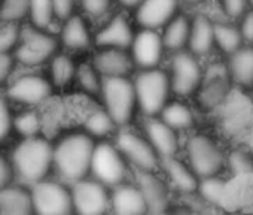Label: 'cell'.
Listing matches in <instances>:
<instances>
[{
    "instance_id": "ac0fdd59",
    "label": "cell",
    "mask_w": 253,
    "mask_h": 215,
    "mask_svg": "<svg viewBox=\"0 0 253 215\" xmlns=\"http://www.w3.org/2000/svg\"><path fill=\"white\" fill-rule=\"evenodd\" d=\"M182 0H143L133 11L134 23L140 29L163 30L179 12Z\"/></svg>"
},
{
    "instance_id": "ee69618b",
    "label": "cell",
    "mask_w": 253,
    "mask_h": 215,
    "mask_svg": "<svg viewBox=\"0 0 253 215\" xmlns=\"http://www.w3.org/2000/svg\"><path fill=\"white\" fill-rule=\"evenodd\" d=\"M244 45H253V8H249L247 12L237 21Z\"/></svg>"
},
{
    "instance_id": "816d5d0a",
    "label": "cell",
    "mask_w": 253,
    "mask_h": 215,
    "mask_svg": "<svg viewBox=\"0 0 253 215\" xmlns=\"http://www.w3.org/2000/svg\"><path fill=\"white\" fill-rule=\"evenodd\" d=\"M191 2H200V0H191Z\"/></svg>"
},
{
    "instance_id": "44dd1931",
    "label": "cell",
    "mask_w": 253,
    "mask_h": 215,
    "mask_svg": "<svg viewBox=\"0 0 253 215\" xmlns=\"http://www.w3.org/2000/svg\"><path fill=\"white\" fill-rule=\"evenodd\" d=\"M151 209L134 179L113 187L109 215H149Z\"/></svg>"
},
{
    "instance_id": "e0dca14e",
    "label": "cell",
    "mask_w": 253,
    "mask_h": 215,
    "mask_svg": "<svg viewBox=\"0 0 253 215\" xmlns=\"http://www.w3.org/2000/svg\"><path fill=\"white\" fill-rule=\"evenodd\" d=\"M134 182L145 196L148 206L152 212L170 211L173 205V197L176 196L169 185L167 179L160 170L152 172H137L134 173Z\"/></svg>"
},
{
    "instance_id": "ba28073f",
    "label": "cell",
    "mask_w": 253,
    "mask_h": 215,
    "mask_svg": "<svg viewBox=\"0 0 253 215\" xmlns=\"http://www.w3.org/2000/svg\"><path fill=\"white\" fill-rule=\"evenodd\" d=\"M167 72L170 76L173 96L185 100L195 97L206 76V69L200 57L188 50L171 54Z\"/></svg>"
},
{
    "instance_id": "b9f144b4",
    "label": "cell",
    "mask_w": 253,
    "mask_h": 215,
    "mask_svg": "<svg viewBox=\"0 0 253 215\" xmlns=\"http://www.w3.org/2000/svg\"><path fill=\"white\" fill-rule=\"evenodd\" d=\"M12 127H14V118L11 117L8 102L0 94V141L5 139L9 135Z\"/></svg>"
},
{
    "instance_id": "9c48e42d",
    "label": "cell",
    "mask_w": 253,
    "mask_h": 215,
    "mask_svg": "<svg viewBox=\"0 0 253 215\" xmlns=\"http://www.w3.org/2000/svg\"><path fill=\"white\" fill-rule=\"evenodd\" d=\"M60 39L48 30H41L35 26L27 27L21 33L18 47L14 51V57L24 66L36 67L52 60L58 54Z\"/></svg>"
},
{
    "instance_id": "f1b7e54d",
    "label": "cell",
    "mask_w": 253,
    "mask_h": 215,
    "mask_svg": "<svg viewBox=\"0 0 253 215\" xmlns=\"http://www.w3.org/2000/svg\"><path fill=\"white\" fill-rule=\"evenodd\" d=\"M0 215H36L32 191L21 187H6L0 191Z\"/></svg>"
},
{
    "instance_id": "7bdbcfd3",
    "label": "cell",
    "mask_w": 253,
    "mask_h": 215,
    "mask_svg": "<svg viewBox=\"0 0 253 215\" xmlns=\"http://www.w3.org/2000/svg\"><path fill=\"white\" fill-rule=\"evenodd\" d=\"M79 0H52L54 3V14L58 21H66L72 15H75L76 3Z\"/></svg>"
},
{
    "instance_id": "6da1fadb",
    "label": "cell",
    "mask_w": 253,
    "mask_h": 215,
    "mask_svg": "<svg viewBox=\"0 0 253 215\" xmlns=\"http://www.w3.org/2000/svg\"><path fill=\"white\" fill-rule=\"evenodd\" d=\"M95 139L84 130L66 133L54 145V169L69 185L89 176Z\"/></svg>"
},
{
    "instance_id": "277c9868",
    "label": "cell",
    "mask_w": 253,
    "mask_h": 215,
    "mask_svg": "<svg viewBox=\"0 0 253 215\" xmlns=\"http://www.w3.org/2000/svg\"><path fill=\"white\" fill-rule=\"evenodd\" d=\"M133 82L142 117H158L174 97L169 72L163 67L137 70Z\"/></svg>"
},
{
    "instance_id": "8d00e7d4",
    "label": "cell",
    "mask_w": 253,
    "mask_h": 215,
    "mask_svg": "<svg viewBox=\"0 0 253 215\" xmlns=\"http://www.w3.org/2000/svg\"><path fill=\"white\" fill-rule=\"evenodd\" d=\"M30 12V0H0V23H18Z\"/></svg>"
},
{
    "instance_id": "d6a6232c",
    "label": "cell",
    "mask_w": 253,
    "mask_h": 215,
    "mask_svg": "<svg viewBox=\"0 0 253 215\" xmlns=\"http://www.w3.org/2000/svg\"><path fill=\"white\" fill-rule=\"evenodd\" d=\"M225 187H226V178L223 175L203 178L200 179V185H198L195 197L203 205L220 208L223 194H225Z\"/></svg>"
},
{
    "instance_id": "603a6c76",
    "label": "cell",
    "mask_w": 253,
    "mask_h": 215,
    "mask_svg": "<svg viewBox=\"0 0 253 215\" xmlns=\"http://www.w3.org/2000/svg\"><path fill=\"white\" fill-rule=\"evenodd\" d=\"M81 126L85 133L97 141L112 139L119 129L103 105H97L94 102H91L84 109L81 115Z\"/></svg>"
},
{
    "instance_id": "f6af8a7d",
    "label": "cell",
    "mask_w": 253,
    "mask_h": 215,
    "mask_svg": "<svg viewBox=\"0 0 253 215\" xmlns=\"http://www.w3.org/2000/svg\"><path fill=\"white\" fill-rule=\"evenodd\" d=\"M15 64V57L12 54H0V87L6 84Z\"/></svg>"
},
{
    "instance_id": "7c38bea8",
    "label": "cell",
    "mask_w": 253,
    "mask_h": 215,
    "mask_svg": "<svg viewBox=\"0 0 253 215\" xmlns=\"http://www.w3.org/2000/svg\"><path fill=\"white\" fill-rule=\"evenodd\" d=\"M70 188L75 215H109L112 188L92 176L75 182Z\"/></svg>"
},
{
    "instance_id": "f546056e",
    "label": "cell",
    "mask_w": 253,
    "mask_h": 215,
    "mask_svg": "<svg viewBox=\"0 0 253 215\" xmlns=\"http://www.w3.org/2000/svg\"><path fill=\"white\" fill-rule=\"evenodd\" d=\"M214 42L216 50L225 57L238 51L244 45L238 23L229 18L214 20Z\"/></svg>"
},
{
    "instance_id": "2e32d148",
    "label": "cell",
    "mask_w": 253,
    "mask_h": 215,
    "mask_svg": "<svg viewBox=\"0 0 253 215\" xmlns=\"http://www.w3.org/2000/svg\"><path fill=\"white\" fill-rule=\"evenodd\" d=\"M136 30L131 20L122 12L107 17L104 24L94 35L95 48L130 50Z\"/></svg>"
},
{
    "instance_id": "83f0119b",
    "label": "cell",
    "mask_w": 253,
    "mask_h": 215,
    "mask_svg": "<svg viewBox=\"0 0 253 215\" xmlns=\"http://www.w3.org/2000/svg\"><path fill=\"white\" fill-rule=\"evenodd\" d=\"M191 23H192V17H189L188 14L179 12L161 30L164 47L169 53L174 54V53L188 50V42H189V35H191Z\"/></svg>"
},
{
    "instance_id": "d590c367",
    "label": "cell",
    "mask_w": 253,
    "mask_h": 215,
    "mask_svg": "<svg viewBox=\"0 0 253 215\" xmlns=\"http://www.w3.org/2000/svg\"><path fill=\"white\" fill-rule=\"evenodd\" d=\"M29 17L32 26L41 30H48L55 20L52 0H30Z\"/></svg>"
},
{
    "instance_id": "4316f807",
    "label": "cell",
    "mask_w": 253,
    "mask_h": 215,
    "mask_svg": "<svg viewBox=\"0 0 253 215\" xmlns=\"http://www.w3.org/2000/svg\"><path fill=\"white\" fill-rule=\"evenodd\" d=\"M158 117L180 135H189L197 127V112L185 99H171Z\"/></svg>"
},
{
    "instance_id": "7dc6e473",
    "label": "cell",
    "mask_w": 253,
    "mask_h": 215,
    "mask_svg": "<svg viewBox=\"0 0 253 215\" xmlns=\"http://www.w3.org/2000/svg\"><path fill=\"white\" fill-rule=\"evenodd\" d=\"M116 2L124 8V9H131V11H134L143 0H116Z\"/></svg>"
},
{
    "instance_id": "f907efd6",
    "label": "cell",
    "mask_w": 253,
    "mask_h": 215,
    "mask_svg": "<svg viewBox=\"0 0 253 215\" xmlns=\"http://www.w3.org/2000/svg\"><path fill=\"white\" fill-rule=\"evenodd\" d=\"M238 215H253V214H238Z\"/></svg>"
},
{
    "instance_id": "cb8c5ba5",
    "label": "cell",
    "mask_w": 253,
    "mask_h": 215,
    "mask_svg": "<svg viewBox=\"0 0 253 215\" xmlns=\"http://www.w3.org/2000/svg\"><path fill=\"white\" fill-rule=\"evenodd\" d=\"M216 50L214 42V20L207 14H195L191 23V35L188 51L197 57H207Z\"/></svg>"
},
{
    "instance_id": "30bf717a",
    "label": "cell",
    "mask_w": 253,
    "mask_h": 215,
    "mask_svg": "<svg viewBox=\"0 0 253 215\" xmlns=\"http://www.w3.org/2000/svg\"><path fill=\"white\" fill-rule=\"evenodd\" d=\"M30 191L36 215H75L72 188L69 184L42 179L33 184Z\"/></svg>"
},
{
    "instance_id": "8fae6325",
    "label": "cell",
    "mask_w": 253,
    "mask_h": 215,
    "mask_svg": "<svg viewBox=\"0 0 253 215\" xmlns=\"http://www.w3.org/2000/svg\"><path fill=\"white\" fill-rule=\"evenodd\" d=\"M232 81L229 78L226 63L223 66H213L206 69L204 81L195 94L198 109L203 112H216L225 105L232 94Z\"/></svg>"
},
{
    "instance_id": "4dcf8cb0",
    "label": "cell",
    "mask_w": 253,
    "mask_h": 215,
    "mask_svg": "<svg viewBox=\"0 0 253 215\" xmlns=\"http://www.w3.org/2000/svg\"><path fill=\"white\" fill-rule=\"evenodd\" d=\"M232 96V94H231ZM250 105H246L244 99H240V102L237 99L229 97L225 105L220 108L219 111H222V124L225 127V130L228 133L232 135H238L241 133L249 120L252 118V111H250Z\"/></svg>"
},
{
    "instance_id": "5bb4252c",
    "label": "cell",
    "mask_w": 253,
    "mask_h": 215,
    "mask_svg": "<svg viewBox=\"0 0 253 215\" xmlns=\"http://www.w3.org/2000/svg\"><path fill=\"white\" fill-rule=\"evenodd\" d=\"M160 172L167 179L169 185L171 187L176 196L185 199L195 197L201 178L189 166L185 157L174 156L169 159H161Z\"/></svg>"
},
{
    "instance_id": "681fc988",
    "label": "cell",
    "mask_w": 253,
    "mask_h": 215,
    "mask_svg": "<svg viewBox=\"0 0 253 215\" xmlns=\"http://www.w3.org/2000/svg\"><path fill=\"white\" fill-rule=\"evenodd\" d=\"M249 3H250V8H253V0H249Z\"/></svg>"
},
{
    "instance_id": "52a82bcc",
    "label": "cell",
    "mask_w": 253,
    "mask_h": 215,
    "mask_svg": "<svg viewBox=\"0 0 253 215\" xmlns=\"http://www.w3.org/2000/svg\"><path fill=\"white\" fill-rule=\"evenodd\" d=\"M112 139L134 173L160 170L161 157L140 129H133L131 126L121 127Z\"/></svg>"
},
{
    "instance_id": "d4e9b609",
    "label": "cell",
    "mask_w": 253,
    "mask_h": 215,
    "mask_svg": "<svg viewBox=\"0 0 253 215\" xmlns=\"http://www.w3.org/2000/svg\"><path fill=\"white\" fill-rule=\"evenodd\" d=\"M58 39L60 44L70 51H88L94 47V35L91 33L86 20L79 14L63 21Z\"/></svg>"
},
{
    "instance_id": "ab89813d",
    "label": "cell",
    "mask_w": 253,
    "mask_h": 215,
    "mask_svg": "<svg viewBox=\"0 0 253 215\" xmlns=\"http://www.w3.org/2000/svg\"><path fill=\"white\" fill-rule=\"evenodd\" d=\"M115 0H79L82 11L91 18H104L110 14Z\"/></svg>"
},
{
    "instance_id": "ffe728a7",
    "label": "cell",
    "mask_w": 253,
    "mask_h": 215,
    "mask_svg": "<svg viewBox=\"0 0 253 215\" xmlns=\"http://www.w3.org/2000/svg\"><path fill=\"white\" fill-rule=\"evenodd\" d=\"M91 63L103 78H131L136 64L128 50L97 48Z\"/></svg>"
},
{
    "instance_id": "3957f363",
    "label": "cell",
    "mask_w": 253,
    "mask_h": 215,
    "mask_svg": "<svg viewBox=\"0 0 253 215\" xmlns=\"http://www.w3.org/2000/svg\"><path fill=\"white\" fill-rule=\"evenodd\" d=\"M11 163L24 181L36 184L54 169V145L46 138H26L14 150Z\"/></svg>"
},
{
    "instance_id": "bcb514c9",
    "label": "cell",
    "mask_w": 253,
    "mask_h": 215,
    "mask_svg": "<svg viewBox=\"0 0 253 215\" xmlns=\"http://www.w3.org/2000/svg\"><path fill=\"white\" fill-rule=\"evenodd\" d=\"M12 175H14L12 163L5 156L0 154V191H2L3 188H6V187H9Z\"/></svg>"
},
{
    "instance_id": "9a60e30c",
    "label": "cell",
    "mask_w": 253,
    "mask_h": 215,
    "mask_svg": "<svg viewBox=\"0 0 253 215\" xmlns=\"http://www.w3.org/2000/svg\"><path fill=\"white\" fill-rule=\"evenodd\" d=\"M140 130L161 159L180 156L183 148L180 133L171 129L161 117H143Z\"/></svg>"
},
{
    "instance_id": "f35d334b",
    "label": "cell",
    "mask_w": 253,
    "mask_h": 215,
    "mask_svg": "<svg viewBox=\"0 0 253 215\" xmlns=\"http://www.w3.org/2000/svg\"><path fill=\"white\" fill-rule=\"evenodd\" d=\"M21 33L18 23H0V54H12L20 44Z\"/></svg>"
},
{
    "instance_id": "d6986e66",
    "label": "cell",
    "mask_w": 253,
    "mask_h": 215,
    "mask_svg": "<svg viewBox=\"0 0 253 215\" xmlns=\"http://www.w3.org/2000/svg\"><path fill=\"white\" fill-rule=\"evenodd\" d=\"M54 85L42 75L29 73L17 78L8 87V96L23 105L38 106L45 103L52 96Z\"/></svg>"
},
{
    "instance_id": "484cf974",
    "label": "cell",
    "mask_w": 253,
    "mask_h": 215,
    "mask_svg": "<svg viewBox=\"0 0 253 215\" xmlns=\"http://www.w3.org/2000/svg\"><path fill=\"white\" fill-rule=\"evenodd\" d=\"M226 69L234 87L243 91H253V45H243L232 55L226 57Z\"/></svg>"
},
{
    "instance_id": "5b68a950",
    "label": "cell",
    "mask_w": 253,
    "mask_h": 215,
    "mask_svg": "<svg viewBox=\"0 0 253 215\" xmlns=\"http://www.w3.org/2000/svg\"><path fill=\"white\" fill-rule=\"evenodd\" d=\"M100 102L119 129L131 126L139 112L133 78H104Z\"/></svg>"
},
{
    "instance_id": "74e56055",
    "label": "cell",
    "mask_w": 253,
    "mask_h": 215,
    "mask_svg": "<svg viewBox=\"0 0 253 215\" xmlns=\"http://www.w3.org/2000/svg\"><path fill=\"white\" fill-rule=\"evenodd\" d=\"M14 127L24 138H35L39 136V133L42 132L43 120L38 112L27 111L14 118Z\"/></svg>"
},
{
    "instance_id": "60d3db41",
    "label": "cell",
    "mask_w": 253,
    "mask_h": 215,
    "mask_svg": "<svg viewBox=\"0 0 253 215\" xmlns=\"http://www.w3.org/2000/svg\"><path fill=\"white\" fill-rule=\"evenodd\" d=\"M225 18L238 21L250 8L249 0H217Z\"/></svg>"
},
{
    "instance_id": "c3c4849f",
    "label": "cell",
    "mask_w": 253,
    "mask_h": 215,
    "mask_svg": "<svg viewBox=\"0 0 253 215\" xmlns=\"http://www.w3.org/2000/svg\"><path fill=\"white\" fill-rule=\"evenodd\" d=\"M149 215H176V214H173L171 209H170V211H163V212H152Z\"/></svg>"
},
{
    "instance_id": "1f68e13d",
    "label": "cell",
    "mask_w": 253,
    "mask_h": 215,
    "mask_svg": "<svg viewBox=\"0 0 253 215\" xmlns=\"http://www.w3.org/2000/svg\"><path fill=\"white\" fill-rule=\"evenodd\" d=\"M78 64L67 54H55L49 61V76L51 82L57 88H64L76 79Z\"/></svg>"
},
{
    "instance_id": "836d02e7",
    "label": "cell",
    "mask_w": 253,
    "mask_h": 215,
    "mask_svg": "<svg viewBox=\"0 0 253 215\" xmlns=\"http://www.w3.org/2000/svg\"><path fill=\"white\" fill-rule=\"evenodd\" d=\"M103 76L100 75V72L95 69V66L89 61V63H81L78 66V72H76V84L81 88V91L84 93V96L88 97H98L101 94V87H103Z\"/></svg>"
},
{
    "instance_id": "7402d4cb",
    "label": "cell",
    "mask_w": 253,
    "mask_h": 215,
    "mask_svg": "<svg viewBox=\"0 0 253 215\" xmlns=\"http://www.w3.org/2000/svg\"><path fill=\"white\" fill-rule=\"evenodd\" d=\"M220 208L238 214H253V173L229 176L226 179Z\"/></svg>"
},
{
    "instance_id": "7a4b0ae2",
    "label": "cell",
    "mask_w": 253,
    "mask_h": 215,
    "mask_svg": "<svg viewBox=\"0 0 253 215\" xmlns=\"http://www.w3.org/2000/svg\"><path fill=\"white\" fill-rule=\"evenodd\" d=\"M182 153L201 179L226 172V151L222 144L207 132H191L183 142Z\"/></svg>"
},
{
    "instance_id": "4fadbf2b",
    "label": "cell",
    "mask_w": 253,
    "mask_h": 215,
    "mask_svg": "<svg viewBox=\"0 0 253 215\" xmlns=\"http://www.w3.org/2000/svg\"><path fill=\"white\" fill-rule=\"evenodd\" d=\"M128 51L137 70L161 67L164 54L167 53L161 32L151 29H140L136 32Z\"/></svg>"
},
{
    "instance_id": "8992f818",
    "label": "cell",
    "mask_w": 253,
    "mask_h": 215,
    "mask_svg": "<svg viewBox=\"0 0 253 215\" xmlns=\"http://www.w3.org/2000/svg\"><path fill=\"white\" fill-rule=\"evenodd\" d=\"M89 176L103 182L109 188H113L131 181L134 172L119 148L115 145L113 139H103L95 144Z\"/></svg>"
},
{
    "instance_id": "e575fe53",
    "label": "cell",
    "mask_w": 253,
    "mask_h": 215,
    "mask_svg": "<svg viewBox=\"0 0 253 215\" xmlns=\"http://www.w3.org/2000/svg\"><path fill=\"white\" fill-rule=\"evenodd\" d=\"M226 172L229 176L253 173V153L244 147H235L226 151Z\"/></svg>"
}]
</instances>
